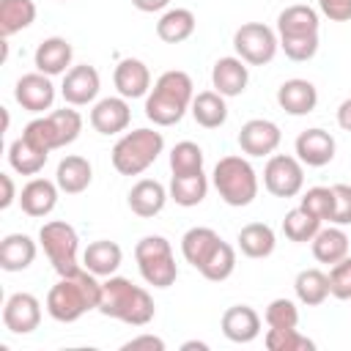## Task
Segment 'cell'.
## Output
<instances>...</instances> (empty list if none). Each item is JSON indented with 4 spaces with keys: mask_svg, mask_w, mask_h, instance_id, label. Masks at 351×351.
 <instances>
[{
    "mask_svg": "<svg viewBox=\"0 0 351 351\" xmlns=\"http://www.w3.org/2000/svg\"><path fill=\"white\" fill-rule=\"evenodd\" d=\"M101 282L96 280L93 271H88L85 266L77 269L74 274L60 277L49 293H47V313L60 321V324H74L80 321L85 313L99 310L101 302Z\"/></svg>",
    "mask_w": 351,
    "mask_h": 351,
    "instance_id": "cell-1",
    "label": "cell"
},
{
    "mask_svg": "<svg viewBox=\"0 0 351 351\" xmlns=\"http://www.w3.org/2000/svg\"><path fill=\"white\" fill-rule=\"evenodd\" d=\"M101 302L99 313L115 321H123L129 326H145L156 315V304L151 293L140 285H134L129 277H107L101 282Z\"/></svg>",
    "mask_w": 351,
    "mask_h": 351,
    "instance_id": "cell-2",
    "label": "cell"
},
{
    "mask_svg": "<svg viewBox=\"0 0 351 351\" xmlns=\"http://www.w3.org/2000/svg\"><path fill=\"white\" fill-rule=\"evenodd\" d=\"M192 77L186 71H165L145 96V118L156 126H173L192 107Z\"/></svg>",
    "mask_w": 351,
    "mask_h": 351,
    "instance_id": "cell-3",
    "label": "cell"
},
{
    "mask_svg": "<svg viewBox=\"0 0 351 351\" xmlns=\"http://www.w3.org/2000/svg\"><path fill=\"white\" fill-rule=\"evenodd\" d=\"M165 151V137L156 129H134L126 132L115 145H112V167L121 176H140L148 170L156 156Z\"/></svg>",
    "mask_w": 351,
    "mask_h": 351,
    "instance_id": "cell-4",
    "label": "cell"
},
{
    "mask_svg": "<svg viewBox=\"0 0 351 351\" xmlns=\"http://www.w3.org/2000/svg\"><path fill=\"white\" fill-rule=\"evenodd\" d=\"M211 181L219 197L233 208L250 206L258 197V176L244 156H222L214 165Z\"/></svg>",
    "mask_w": 351,
    "mask_h": 351,
    "instance_id": "cell-5",
    "label": "cell"
},
{
    "mask_svg": "<svg viewBox=\"0 0 351 351\" xmlns=\"http://www.w3.org/2000/svg\"><path fill=\"white\" fill-rule=\"evenodd\" d=\"M82 132V115L71 107H63V110H52L49 115H41V118H33L25 129H22V137L27 143H33L36 148L41 151H55V148H63V145H71Z\"/></svg>",
    "mask_w": 351,
    "mask_h": 351,
    "instance_id": "cell-6",
    "label": "cell"
},
{
    "mask_svg": "<svg viewBox=\"0 0 351 351\" xmlns=\"http://www.w3.org/2000/svg\"><path fill=\"white\" fill-rule=\"evenodd\" d=\"M134 261L143 280L154 288H170L178 277L173 247L165 236H143L134 247Z\"/></svg>",
    "mask_w": 351,
    "mask_h": 351,
    "instance_id": "cell-7",
    "label": "cell"
},
{
    "mask_svg": "<svg viewBox=\"0 0 351 351\" xmlns=\"http://www.w3.org/2000/svg\"><path fill=\"white\" fill-rule=\"evenodd\" d=\"M38 244L44 247V255L49 258L58 277H66V274H74L77 269H82V263H80V236L69 222H60V219L44 222L41 230H38Z\"/></svg>",
    "mask_w": 351,
    "mask_h": 351,
    "instance_id": "cell-8",
    "label": "cell"
},
{
    "mask_svg": "<svg viewBox=\"0 0 351 351\" xmlns=\"http://www.w3.org/2000/svg\"><path fill=\"white\" fill-rule=\"evenodd\" d=\"M233 49H236V55L244 63H250V66H266V63L274 60V55L280 49V38L263 22H244L233 33Z\"/></svg>",
    "mask_w": 351,
    "mask_h": 351,
    "instance_id": "cell-9",
    "label": "cell"
},
{
    "mask_svg": "<svg viewBox=\"0 0 351 351\" xmlns=\"http://www.w3.org/2000/svg\"><path fill=\"white\" fill-rule=\"evenodd\" d=\"M263 186L274 197H296L304 186V167L296 156L271 154L263 167Z\"/></svg>",
    "mask_w": 351,
    "mask_h": 351,
    "instance_id": "cell-10",
    "label": "cell"
},
{
    "mask_svg": "<svg viewBox=\"0 0 351 351\" xmlns=\"http://www.w3.org/2000/svg\"><path fill=\"white\" fill-rule=\"evenodd\" d=\"M3 324L14 335H30L41 324V302L27 291L11 293L3 304Z\"/></svg>",
    "mask_w": 351,
    "mask_h": 351,
    "instance_id": "cell-11",
    "label": "cell"
},
{
    "mask_svg": "<svg viewBox=\"0 0 351 351\" xmlns=\"http://www.w3.org/2000/svg\"><path fill=\"white\" fill-rule=\"evenodd\" d=\"M14 99L22 104V110L27 112H44V110H52L55 104V85H52V77L41 74V71H30V74H22L14 85Z\"/></svg>",
    "mask_w": 351,
    "mask_h": 351,
    "instance_id": "cell-12",
    "label": "cell"
},
{
    "mask_svg": "<svg viewBox=\"0 0 351 351\" xmlns=\"http://www.w3.org/2000/svg\"><path fill=\"white\" fill-rule=\"evenodd\" d=\"M280 140H282V132L269 118H252L239 132V148L247 156H271L280 148Z\"/></svg>",
    "mask_w": 351,
    "mask_h": 351,
    "instance_id": "cell-13",
    "label": "cell"
},
{
    "mask_svg": "<svg viewBox=\"0 0 351 351\" xmlns=\"http://www.w3.org/2000/svg\"><path fill=\"white\" fill-rule=\"evenodd\" d=\"M99 88H101V77L93 66L88 63H80V66H71L66 74H63V85H60V96L66 99V104L71 107H85L90 104L96 96H99Z\"/></svg>",
    "mask_w": 351,
    "mask_h": 351,
    "instance_id": "cell-14",
    "label": "cell"
},
{
    "mask_svg": "<svg viewBox=\"0 0 351 351\" xmlns=\"http://www.w3.org/2000/svg\"><path fill=\"white\" fill-rule=\"evenodd\" d=\"M318 11L296 3L280 11L277 16V38L280 41H293V38H318Z\"/></svg>",
    "mask_w": 351,
    "mask_h": 351,
    "instance_id": "cell-15",
    "label": "cell"
},
{
    "mask_svg": "<svg viewBox=\"0 0 351 351\" xmlns=\"http://www.w3.org/2000/svg\"><path fill=\"white\" fill-rule=\"evenodd\" d=\"M247 82H250V69L247 63L236 55H228V58H219L211 69V85L217 93H222L225 99H233V96H241L247 90Z\"/></svg>",
    "mask_w": 351,
    "mask_h": 351,
    "instance_id": "cell-16",
    "label": "cell"
},
{
    "mask_svg": "<svg viewBox=\"0 0 351 351\" xmlns=\"http://www.w3.org/2000/svg\"><path fill=\"white\" fill-rule=\"evenodd\" d=\"M129 121H132V110H129V101L123 96L99 99L90 110V126L99 134H118L129 126Z\"/></svg>",
    "mask_w": 351,
    "mask_h": 351,
    "instance_id": "cell-17",
    "label": "cell"
},
{
    "mask_svg": "<svg viewBox=\"0 0 351 351\" xmlns=\"http://www.w3.org/2000/svg\"><path fill=\"white\" fill-rule=\"evenodd\" d=\"M296 159L307 167H324L335 159V137L326 129H304L296 137Z\"/></svg>",
    "mask_w": 351,
    "mask_h": 351,
    "instance_id": "cell-18",
    "label": "cell"
},
{
    "mask_svg": "<svg viewBox=\"0 0 351 351\" xmlns=\"http://www.w3.org/2000/svg\"><path fill=\"white\" fill-rule=\"evenodd\" d=\"M71 58H74V49L71 44L63 38V36H49L44 38L36 52H33V63H36V71L47 74V77H58V74H66L69 66H71Z\"/></svg>",
    "mask_w": 351,
    "mask_h": 351,
    "instance_id": "cell-19",
    "label": "cell"
},
{
    "mask_svg": "<svg viewBox=\"0 0 351 351\" xmlns=\"http://www.w3.org/2000/svg\"><path fill=\"white\" fill-rule=\"evenodd\" d=\"M277 104L288 112V115H310L318 104V90L310 80H302V77H293V80H285L280 88H277Z\"/></svg>",
    "mask_w": 351,
    "mask_h": 351,
    "instance_id": "cell-20",
    "label": "cell"
},
{
    "mask_svg": "<svg viewBox=\"0 0 351 351\" xmlns=\"http://www.w3.org/2000/svg\"><path fill=\"white\" fill-rule=\"evenodd\" d=\"M219 326L230 343H252L261 335V315L250 304H233L222 313Z\"/></svg>",
    "mask_w": 351,
    "mask_h": 351,
    "instance_id": "cell-21",
    "label": "cell"
},
{
    "mask_svg": "<svg viewBox=\"0 0 351 351\" xmlns=\"http://www.w3.org/2000/svg\"><path fill=\"white\" fill-rule=\"evenodd\" d=\"M112 82H115V88L123 99H140V96H148V90H151V71L143 60L123 58L115 66Z\"/></svg>",
    "mask_w": 351,
    "mask_h": 351,
    "instance_id": "cell-22",
    "label": "cell"
},
{
    "mask_svg": "<svg viewBox=\"0 0 351 351\" xmlns=\"http://www.w3.org/2000/svg\"><path fill=\"white\" fill-rule=\"evenodd\" d=\"M60 186L49 178H30L19 192V206L27 217H47L58 206Z\"/></svg>",
    "mask_w": 351,
    "mask_h": 351,
    "instance_id": "cell-23",
    "label": "cell"
},
{
    "mask_svg": "<svg viewBox=\"0 0 351 351\" xmlns=\"http://www.w3.org/2000/svg\"><path fill=\"white\" fill-rule=\"evenodd\" d=\"M167 197H170V192L156 178H143L129 189V208H132V214L151 219L165 208Z\"/></svg>",
    "mask_w": 351,
    "mask_h": 351,
    "instance_id": "cell-24",
    "label": "cell"
},
{
    "mask_svg": "<svg viewBox=\"0 0 351 351\" xmlns=\"http://www.w3.org/2000/svg\"><path fill=\"white\" fill-rule=\"evenodd\" d=\"M90 181H93V167H90V162H88L85 156L71 154V156H63V159L58 162L55 184L60 186V192H66V195H80V192H85V189L90 186Z\"/></svg>",
    "mask_w": 351,
    "mask_h": 351,
    "instance_id": "cell-25",
    "label": "cell"
},
{
    "mask_svg": "<svg viewBox=\"0 0 351 351\" xmlns=\"http://www.w3.org/2000/svg\"><path fill=\"white\" fill-rule=\"evenodd\" d=\"M121 261H123V250L110 239L90 241L82 252V266L88 271H93L96 277H112L118 271Z\"/></svg>",
    "mask_w": 351,
    "mask_h": 351,
    "instance_id": "cell-26",
    "label": "cell"
},
{
    "mask_svg": "<svg viewBox=\"0 0 351 351\" xmlns=\"http://www.w3.org/2000/svg\"><path fill=\"white\" fill-rule=\"evenodd\" d=\"M33 261H36V241L27 233H8L0 241L3 271H25Z\"/></svg>",
    "mask_w": 351,
    "mask_h": 351,
    "instance_id": "cell-27",
    "label": "cell"
},
{
    "mask_svg": "<svg viewBox=\"0 0 351 351\" xmlns=\"http://www.w3.org/2000/svg\"><path fill=\"white\" fill-rule=\"evenodd\" d=\"M219 241H222V239H219V233H217L214 228H203V225L189 228V230L181 236V255H184L186 263H192L195 269H200V266L208 261V255L214 252V247H217Z\"/></svg>",
    "mask_w": 351,
    "mask_h": 351,
    "instance_id": "cell-28",
    "label": "cell"
},
{
    "mask_svg": "<svg viewBox=\"0 0 351 351\" xmlns=\"http://www.w3.org/2000/svg\"><path fill=\"white\" fill-rule=\"evenodd\" d=\"M192 118L197 126L203 129H219L225 121H228V104H225V96L217 93V90H203L192 99Z\"/></svg>",
    "mask_w": 351,
    "mask_h": 351,
    "instance_id": "cell-29",
    "label": "cell"
},
{
    "mask_svg": "<svg viewBox=\"0 0 351 351\" xmlns=\"http://www.w3.org/2000/svg\"><path fill=\"white\" fill-rule=\"evenodd\" d=\"M239 241V250L247 255V258H269L277 247V239H274V230L266 225V222H250L239 230L236 236Z\"/></svg>",
    "mask_w": 351,
    "mask_h": 351,
    "instance_id": "cell-30",
    "label": "cell"
},
{
    "mask_svg": "<svg viewBox=\"0 0 351 351\" xmlns=\"http://www.w3.org/2000/svg\"><path fill=\"white\" fill-rule=\"evenodd\" d=\"M313 255H315L318 263H329V266L343 261L348 255V236H346V230L340 225L321 228L313 236Z\"/></svg>",
    "mask_w": 351,
    "mask_h": 351,
    "instance_id": "cell-31",
    "label": "cell"
},
{
    "mask_svg": "<svg viewBox=\"0 0 351 351\" xmlns=\"http://www.w3.org/2000/svg\"><path fill=\"white\" fill-rule=\"evenodd\" d=\"M195 14L189 8H170L159 16L156 22V36L165 41V44H181L186 41L192 33H195Z\"/></svg>",
    "mask_w": 351,
    "mask_h": 351,
    "instance_id": "cell-32",
    "label": "cell"
},
{
    "mask_svg": "<svg viewBox=\"0 0 351 351\" xmlns=\"http://www.w3.org/2000/svg\"><path fill=\"white\" fill-rule=\"evenodd\" d=\"M167 192H170V200H176L184 208H192V206H197V203L206 200V195H208V178H206L203 170L200 173H189V176H173Z\"/></svg>",
    "mask_w": 351,
    "mask_h": 351,
    "instance_id": "cell-33",
    "label": "cell"
},
{
    "mask_svg": "<svg viewBox=\"0 0 351 351\" xmlns=\"http://www.w3.org/2000/svg\"><path fill=\"white\" fill-rule=\"evenodd\" d=\"M293 291L302 304L318 307L329 299V274H324L321 269H302L293 280Z\"/></svg>",
    "mask_w": 351,
    "mask_h": 351,
    "instance_id": "cell-34",
    "label": "cell"
},
{
    "mask_svg": "<svg viewBox=\"0 0 351 351\" xmlns=\"http://www.w3.org/2000/svg\"><path fill=\"white\" fill-rule=\"evenodd\" d=\"M47 151H41V148H36L33 143H27L22 134L8 145V165L19 173V176H36V173H41L44 170V165H47Z\"/></svg>",
    "mask_w": 351,
    "mask_h": 351,
    "instance_id": "cell-35",
    "label": "cell"
},
{
    "mask_svg": "<svg viewBox=\"0 0 351 351\" xmlns=\"http://www.w3.org/2000/svg\"><path fill=\"white\" fill-rule=\"evenodd\" d=\"M33 19H36L33 0H0V36L3 38L30 27Z\"/></svg>",
    "mask_w": 351,
    "mask_h": 351,
    "instance_id": "cell-36",
    "label": "cell"
},
{
    "mask_svg": "<svg viewBox=\"0 0 351 351\" xmlns=\"http://www.w3.org/2000/svg\"><path fill=\"white\" fill-rule=\"evenodd\" d=\"M206 280H211V282H222V280H228L233 271H236V250L228 244V241H219L217 247H214V252L208 255V261L197 269Z\"/></svg>",
    "mask_w": 351,
    "mask_h": 351,
    "instance_id": "cell-37",
    "label": "cell"
},
{
    "mask_svg": "<svg viewBox=\"0 0 351 351\" xmlns=\"http://www.w3.org/2000/svg\"><path fill=\"white\" fill-rule=\"evenodd\" d=\"M321 230V219H315L313 214H307L302 206L299 208H291L282 219V233L285 239L302 244V241H313V236Z\"/></svg>",
    "mask_w": 351,
    "mask_h": 351,
    "instance_id": "cell-38",
    "label": "cell"
},
{
    "mask_svg": "<svg viewBox=\"0 0 351 351\" xmlns=\"http://www.w3.org/2000/svg\"><path fill=\"white\" fill-rule=\"evenodd\" d=\"M170 170L173 176H189L203 170V148L192 140H181L170 151Z\"/></svg>",
    "mask_w": 351,
    "mask_h": 351,
    "instance_id": "cell-39",
    "label": "cell"
},
{
    "mask_svg": "<svg viewBox=\"0 0 351 351\" xmlns=\"http://www.w3.org/2000/svg\"><path fill=\"white\" fill-rule=\"evenodd\" d=\"M263 343L269 351H315V343L299 329H269Z\"/></svg>",
    "mask_w": 351,
    "mask_h": 351,
    "instance_id": "cell-40",
    "label": "cell"
},
{
    "mask_svg": "<svg viewBox=\"0 0 351 351\" xmlns=\"http://www.w3.org/2000/svg\"><path fill=\"white\" fill-rule=\"evenodd\" d=\"M269 329H296L299 326V307L296 302L280 296V299H271L266 313H263Z\"/></svg>",
    "mask_w": 351,
    "mask_h": 351,
    "instance_id": "cell-41",
    "label": "cell"
},
{
    "mask_svg": "<svg viewBox=\"0 0 351 351\" xmlns=\"http://www.w3.org/2000/svg\"><path fill=\"white\" fill-rule=\"evenodd\" d=\"M307 214H313L315 219H329L332 217V208H335V192L332 186H310L304 195H302V203H299Z\"/></svg>",
    "mask_w": 351,
    "mask_h": 351,
    "instance_id": "cell-42",
    "label": "cell"
},
{
    "mask_svg": "<svg viewBox=\"0 0 351 351\" xmlns=\"http://www.w3.org/2000/svg\"><path fill=\"white\" fill-rule=\"evenodd\" d=\"M329 296L343 302L351 299V255H346L329 269Z\"/></svg>",
    "mask_w": 351,
    "mask_h": 351,
    "instance_id": "cell-43",
    "label": "cell"
},
{
    "mask_svg": "<svg viewBox=\"0 0 351 351\" xmlns=\"http://www.w3.org/2000/svg\"><path fill=\"white\" fill-rule=\"evenodd\" d=\"M332 192H335V208H332L329 222L340 225V228L351 225V186L348 184H335Z\"/></svg>",
    "mask_w": 351,
    "mask_h": 351,
    "instance_id": "cell-44",
    "label": "cell"
},
{
    "mask_svg": "<svg viewBox=\"0 0 351 351\" xmlns=\"http://www.w3.org/2000/svg\"><path fill=\"white\" fill-rule=\"evenodd\" d=\"M318 8L332 22H348L351 19V0H318Z\"/></svg>",
    "mask_w": 351,
    "mask_h": 351,
    "instance_id": "cell-45",
    "label": "cell"
},
{
    "mask_svg": "<svg viewBox=\"0 0 351 351\" xmlns=\"http://www.w3.org/2000/svg\"><path fill=\"white\" fill-rule=\"evenodd\" d=\"M137 348H151V351H165V340L156 335H140L123 343V351H137Z\"/></svg>",
    "mask_w": 351,
    "mask_h": 351,
    "instance_id": "cell-46",
    "label": "cell"
},
{
    "mask_svg": "<svg viewBox=\"0 0 351 351\" xmlns=\"http://www.w3.org/2000/svg\"><path fill=\"white\" fill-rule=\"evenodd\" d=\"M0 184H3V197H0V208H8L14 200H19L16 195V186H14V178L8 173H0Z\"/></svg>",
    "mask_w": 351,
    "mask_h": 351,
    "instance_id": "cell-47",
    "label": "cell"
},
{
    "mask_svg": "<svg viewBox=\"0 0 351 351\" xmlns=\"http://www.w3.org/2000/svg\"><path fill=\"white\" fill-rule=\"evenodd\" d=\"M132 5L143 14H154V11H162L170 5V0H132Z\"/></svg>",
    "mask_w": 351,
    "mask_h": 351,
    "instance_id": "cell-48",
    "label": "cell"
},
{
    "mask_svg": "<svg viewBox=\"0 0 351 351\" xmlns=\"http://www.w3.org/2000/svg\"><path fill=\"white\" fill-rule=\"evenodd\" d=\"M337 126L346 129V132H351V96L337 107Z\"/></svg>",
    "mask_w": 351,
    "mask_h": 351,
    "instance_id": "cell-49",
    "label": "cell"
},
{
    "mask_svg": "<svg viewBox=\"0 0 351 351\" xmlns=\"http://www.w3.org/2000/svg\"><path fill=\"white\" fill-rule=\"evenodd\" d=\"M181 348H184V351H192V348H197V351H208V343H203V340H189V343H184Z\"/></svg>",
    "mask_w": 351,
    "mask_h": 351,
    "instance_id": "cell-50",
    "label": "cell"
},
{
    "mask_svg": "<svg viewBox=\"0 0 351 351\" xmlns=\"http://www.w3.org/2000/svg\"><path fill=\"white\" fill-rule=\"evenodd\" d=\"M60 3H66V0H60Z\"/></svg>",
    "mask_w": 351,
    "mask_h": 351,
    "instance_id": "cell-51",
    "label": "cell"
}]
</instances>
